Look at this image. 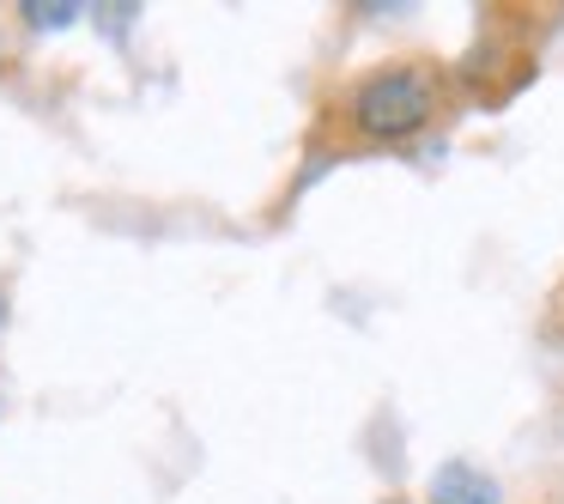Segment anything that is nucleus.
Segmentation results:
<instances>
[{
	"mask_svg": "<svg viewBox=\"0 0 564 504\" xmlns=\"http://www.w3.org/2000/svg\"><path fill=\"white\" fill-rule=\"evenodd\" d=\"M0 317H7V298H0Z\"/></svg>",
	"mask_w": 564,
	"mask_h": 504,
	"instance_id": "20e7f679",
	"label": "nucleus"
},
{
	"mask_svg": "<svg viewBox=\"0 0 564 504\" xmlns=\"http://www.w3.org/2000/svg\"><path fill=\"white\" fill-rule=\"evenodd\" d=\"M19 13L31 19V25H74V13H86V7H74V0H55V7H43V0H25V7H19Z\"/></svg>",
	"mask_w": 564,
	"mask_h": 504,
	"instance_id": "7ed1b4c3",
	"label": "nucleus"
},
{
	"mask_svg": "<svg viewBox=\"0 0 564 504\" xmlns=\"http://www.w3.org/2000/svg\"><path fill=\"white\" fill-rule=\"evenodd\" d=\"M352 128L365 140H413L437 116V79L419 67H382L352 92Z\"/></svg>",
	"mask_w": 564,
	"mask_h": 504,
	"instance_id": "f257e3e1",
	"label": "nucleus"
},
{
	"mask_svg": "<svg viewBox=\"0 0 564 504\" xmlns=\"http://www.w3.org/2000/svg\"><path fill=\"white\" fill-rule=\"evenodd\" d=\"M431 504H503L498 498V480L474 462H443L431 474Z\"/></svg>",
	"mask_w": 564,
	"mask_h": 504,
	"instance_id": "f03ea898",
	"label": "nucleus"
}]
</instances>
